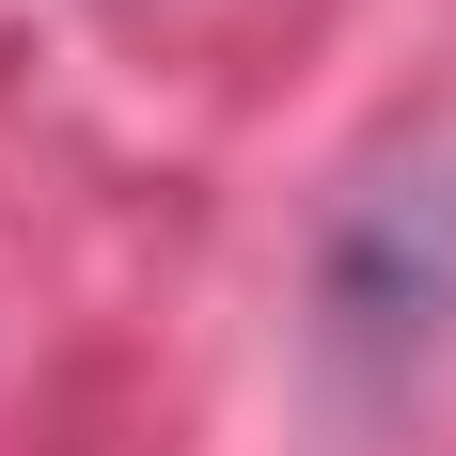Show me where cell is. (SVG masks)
Segmentation results:
<instances>
[{
    "instance_id": "6da1fadb",
    "label": "cell",
    "mask_w": 456,
    "mask_h": 456,
    "mask_svg": "<svg viewBox=\"0 0 456 456\" xmlns=\"http://www.w3.org/2000/svg\"><path fill=\"white\" fill-rule=\"evenodd\" d=\"M441 330H456V158H425V174H378L362 205L330 221L315 346L362 378V394H394Z\"/></svg>"
}]
</instances>
